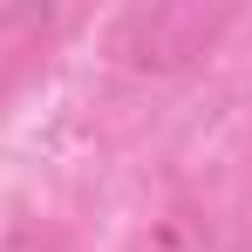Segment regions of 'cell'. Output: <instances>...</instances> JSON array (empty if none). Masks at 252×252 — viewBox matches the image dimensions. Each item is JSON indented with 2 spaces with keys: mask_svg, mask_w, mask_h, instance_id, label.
I'll return each instance as SVG.
<instances>
[{
  "mask_svg": "<svg viewBox=\"0 0 252 252\" xmlns=\"http://www.w3.org/2000/svg\"><path fill=\"white\" fill-rule=\"evenodd\" d=\"M232 28V7H198V0H164V7H129L116 21V62L143 68V75H170V68H191L198 55L218 48V34Z\"/></svg>",
  "mask_w": 252,
  "mask_h": 252,
  "instance_id": "obj_1",
  "label": "cell"
},
{
  "mask_svg": "<svg viewBox=\"0 0 252 252\" xmlns=\"http://www.w3.org/2000/svg\"><path fill=\"white\" fill-rule=\"evenodd\" d=\"M123 252H211V218L198 205H164L157 218H143L129 232Z\"/></svg>",
  "mask_w": 252,
  "mask_h": 252,
  "instance_id": "obj_3",
  "label": "cell"
},
{
  "mask_svg": "<svg viewBox=\"0 0 252 252\" xmlns=\"http://www.w3.org/2000/svg\"><path fill=\"white\" fill-rule=\"evenodd\" d=\"M55 34V14L48 7H0V95L34 68V55Z\"/></svg>",
  "mask_w": 252,
  "mask_h": 252,
  "instance_id": "obj_2",
  "label": "cell"
}]
</instances>
